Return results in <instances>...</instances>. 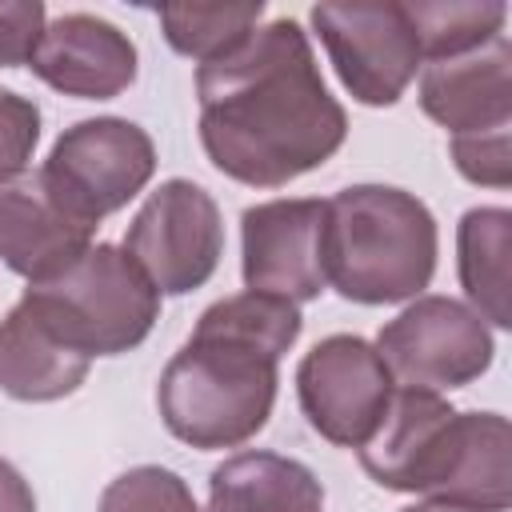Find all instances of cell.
Instances as JSON below:
<instances>
[{"label":"cell","instance_id":"1","mask_svg":"<svg viewBox=\"0 0 512 512\" xmlns=\"http://www.w3.org/2000/svg\"><path fill=\"white\" fill-rule=\"evenodd\" d=\"M200 144L216 172L248 188H284L336 156L348 112L328 92L308 32L276 16L224 56L196 64Z\"/></svg>","mask_w":512,"mask_h":512},{"label":"cell","instance_id":"2","mask_svg":"<svg viewBox=\"0 0 512 512\" xmlns=\"http://www.w3.org/2000/svg\"><path fill=\"white\" fill-rule=\"evenodd\" d=\"M300 328V304L284 296L244 288L208 304L156 380L164 428L200 452L248 444L272 416L280 356Z\"/></svg>","mask_w":512,"mask_h":512},{"label":"cell","instance_id":"3","mask_svg":"<svg viewBox=\"0 0 512 512\" xmlns=\"http://www.w3.org/2000/svg\"><path fill=\"white\" fill-rule=\"evenodd\" d=\"M360 452V468L388 492L508 512L512 428L500 412H460L432 388H400Z\"/></svg>","mask_w":512,"mask_h":512},{"label":"cell","instance_id":"4","mask_svg":"<svg viewBox=\"0 0 512 512\" xmlns=\"http://www.w3.org/2000/svg\"><path fill=\"white\" fill-rule=\"evenodd\" d=\"M324 216V272L352 304H400L424 296L440 256L432 208L392 184H348Z\"/></svg>","mask_w":512,"mask_h":512},{"label":"cell","instance_id":"5","mask_svg":"<svg viewBox=\"0 0 512 512\" xmlns=\"http://www.w3.org/2000/svg\"><path fill=\"white\" fill-rule=\"evenodd\" d=\"M20 300L88 360L140 348L160 320V292L136 260L108 240H96L56 276L28 284Z\"/></svg>","mask_w":512,"mask_h":512},{"label":"cell","instance_id":"6","mask_svg":"<svg viewBox=\"0 0 512 512\" xmlns=\"http://www.w3.org/2000/svg\"><path fill=\"white\" fill-rule=\"evenodd\" d=\"M156 172L152 136L124 116H88L64 128L40 164L48 188L84 220L100 224L136 200Z\"/></svg>","mask_w":512,"mask_h":512},{"label":"cell","instance_id":"7","mask_svg":"<svg viewBox=\"0 0 512 512\" xmlns=\"http://www.w3.org/2000/svg\"><path fill=\"white\" fill-rule=\"evenodd\" d=\"M160 296H184L212 280L224 256L220 204L196 180H160L132 216L124 244Z\"/></svg>","mask_w":512,"mask_h":512},{"label":"cell","instance_id":"8","mask_svg":"<svg viewBox=\"0 0 512 512\" xmlns=\"http://www.w3.org/2000/svg\"><path fill=\"white\" fill-rule=\"evenodd\" d=\"M376 352L400 388L452 392L492 368L496 340L464 300L416 296L376 332Z\"/></svg>","mask_w":512,"mask_h":512},{"label":"cell","instance_id":"9","mask_svg":"<svg viewBox=\"0 0 512 512\" xmlns=\"http://www.w3.org/2000/svg\"><path fill=\"white\" fill-rule=\"evenodd\" d=\"M340 84L356 104L388 108L396 104L416 72L424 68L416 28L408 8L384 4H316L308 12Z\"/></svg>","mask_w":512,"mask_h":512},{"label":"cell","instance_id":"10","mask_svg":"<svg viewBox=\"0 0 512 512\" xmlns=\"http://www.w3.org/2000/svg\"><path fill=\"white\" fill-rule=\"evenodd\" d=\"M396 380L364 336L332 332L296 364V400L312 432L336 448H364L392 404Z\"/></svg>","mask_w":512,"mask_h":512},{"label":"cell","instance_id":"11","mask_svg":"<svg viewBox=\"0 0 512 512\" xmlns=\"http://www.w3.org/2000/svg\"><path fill=\"white\" fill-rule=\"evenodd\" d=\"M324 216L316 196H280L240 212V276L248 292L284 296L292 304L316 300L328 288L324 272Z\"/></svg>","mask_w":512,"mask_h":512},{"label":"cell","instance_id":"12","mask_svg":"<svg viewBox=\"0 0 512 512\" xmlns=\"http://www.w3.org/2000/svg\"><path fill=\"white\" fill-rule=\"evenodd\" d=\"M136 44L124 28L96 12H60L44 24L28 68L56 92L76 100H112L136 80Z\"/></svg>","mask_w":512,"mask_h":512},{"label":"cell","instance_id":"13","mask_svg":"<svg viewBox=\"0 0 512 512\" xmlns=\"http://www.w3.org/2000/svg\"><path fill=\"white\" fill-rule=\"evenodd\" d=\"M420 108L448 136L512 128V44L508 32L488 44L428 60L420 68Z\"/></svg>","mask_w":512,"mask_h":512},{"label":"cell","instance_id":"14","mask_svg":"<svg viewBox=\"0 0 512 512\" xmlns=\"http://www.w3.org/2000/svg\"><path fill=\"white\" fill-rule=\"evenodd\" d=\"M92 244L96 228L48 188L40 168L0 184V260L28 284L56 276Z\"/></svg>","mask_w":512,"mask_h":512},{"label":"cell","instance_id":"15","mask_svg":"<svg viewBox=\"0 0 512 512\" xmlns=\"http://www.w3.org/2000/svg\"><path fill=\"white\" fill-rule=\"evenodd\" d=\"M92 360L68 348L28 300H16L0 320V392L24 404L72 396L88 380Z\"/></svg>","mask_w":512,"mask_h":512},{"label":"cell","instance_id":"16","mask_svg":"<svg viewBox=\"0 0 512 512\" xmlns=\"http://www.w3.org/2000/svg\"><path fill=\"white\" fill-rule=\"evenodd\" d=\"M208 512H324V484L304 460L252 448L212 468Z\"/></svg>","mask_w":512,"mask_h":512},{"label":"cell","instance_id":"17","mask_svg":"<svg viewBox=\"0 0 512 512\" xmlns=\"http://www.w3.org/2000/svg\"><path fill=\"white\" fill-rule=\"evenodd\" d=\"M456 272L468 308L488 328H512V212L476 204L456 224Z\"/></svg>","mask_w":512,"mask_h":512},{"label":"cell","instance_id":"18","mask_svg":"<svg viewBox=\"0 0 512 512\" xmlns=\"http://www.w3.org/2000/svg\"><path fill=\"white\" fill-rule=\"evenodd\" d=\"M264 0H244V4H180V8H156V20L164 28V40L200 64L224 56L236 48L248 32L260 28Z\"/></svg>","mask_w":512,"mask_h":512},{"label":"cell","instance_id":"19","mask_svg":"<svg viewBox=\"0 0 512 512\" xmlns=\"http://www.w3.org/2000/svg\"><path fill=\"white\" fill-rule=\"evenodd\" d=\"M416 28V44L424 60H444L504 36L508 8L504 4H476V0H416L404 4Z\"/></svg>","mask_w":512,"mask_h":512},{"label":"cell","instance_id":"20","mask_svg":"<svg viewBox=\"0 0 512 512\" xmlns=\"http://www.w3.org/2000/svg\"><path fill=\"white\" fill-rule=\"evenodd\" d=\"M96 512H200V508L180 472L160 464H136L100 492Z\"/></svg>","mask_w":512,"mask_h":512},{"label":"cell","instance_id":"21","mask_svg":"<svg viewBox=\"0 0 512 512\" xmlns=\"http://www.w3.org/2000/svg\"><path fill=\"white\" fill-rule=\"evenodd\" d=\"M448 152L456 172L480 188H508L512 184V128L476 132V136H448Z\"/></svg>","mask_w":512,"mask_h":512},{"label":"cell","instance_id":"22","mask_svg":"<svg viewBox=\"0 0 512 512\" xmlns=\"http://www.w3.org/2000/svg\"><path fill=\"white\" fill-rule=\"evenodd\" d=\"M40 144V104L12 88H0V184L24 176Z\"/></svg>","mask_w":512,"mask_h":512},{"label":"cell","instance_id":"23","mask_svg":"<svg viewBox=\"0 0 512 512\" xmlns=\"http://www.w3.org/2000/svg\"><path fill=\"white\" fill-rule=\"evenodd\" d=\"M44 24L48 12L40 0H0V68L28 64Z\"/></svg>","mask_w":512,"mask_h":512},{"label":"cell","instance_id":"24","mask_svg":"<svg viewBox=\"0 0 512 512\" xmlns=\"http://www.w3.org/2000/svg\"><path fill=\"white\" fill-rule=\"evenodd\" d=\"M0 512H36V496L32 484L20 476V468L12 460L0 456Z\"/></svg>","mask_w":512,"mask_h":512},{"label":"cell","instance_id":"25","mask_svg":"<svg viewBox=\"0 0 512 512\" xmlns=\"http://www.w3.org/2000/svg\"><path fill=\"white\" fill-rule=\"evenodd\" d=\"M400 512H480V508H472V504H452V500H416V504H408V508H400Z\"/></svg>","mask_w":512,"mask_h":512}]
</instances>
